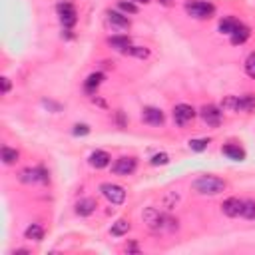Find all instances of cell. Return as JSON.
<instances>
[{
	"instance_id": "cell-1",
	"label": "cell",
	"mask_w": 255,
	"mask_h": 255,
	"mask_svg": "<svg viewBox=\"0 0 255 255\" xmlns=\"http://www.w3.org/2000/svg\"><path fill=\"white\" fill-rule=\"evenodd\" d=\"M191 187L201 196H218L225 189V182L221 178H216V176H200L194 183H191Z\"/></svg>"
},
{
	"instance_id": "cell-2",
	"label": "cell",
	"mask_w": 255,
	"mask_h": 255,
	"mask_svg": "<svg viewBox=\"0 0 255 255\" xmlns=\"http://www.w3.org/2000/svg\"><path fill=\"white\" fill-rule=\"evenodd\" d=\"M221 108L229 112H253L255 110V96L245 94V96H227L221 102Z\"/></svg>"
},
{
	"instance_id": "cell-3",
	"label": "cell",
	"mask_w": 255,
	"mask_h": 255,
	"mask_svg": "<svg viewBox=\"0 0 255 255\" xmlns=\"http://www.w3.org/2000/svg\"><path fill=\"white\" fill-rule=\"evenodd\" d=\"M185 12L189 16H194V18L205 20L209 16H214L216 6L211 2H205V0H187V2H185Z\"/></svg>"
},
{
	"instance_id": "cell-4",
	"label": "cell",
	"mask_w": 255,
	"mask_h": 255,
	"mask_svg": "<svg viewBox=\"0 0 255 255\" xmlns=\"http://www.w3.org/2000/svg\"><path fill=\"white\" fill-rule=\"evenodd\" d=\"M100 191H102V196L114 205H122L126 201V189L118 183H102Z\"/></svg>"
},
{
	"instance_id": "cell-5",
	"label": "cell",
	"mask_w": 255,
	"mask_h": 255,
	"mask_svg": "<svg viewBox=\"0 0 255 255\" xmlns=\"http://www.w3.org/2000/svg\"><path fill=\"white\" fill-rule=\"evenodd\" d=\"M56 10H58L60 22H62V26H64V28H72V26L76 24V20H78V12H76L74 4H70V2H60V4L56 6Z\"/></svg>"
},
{
	"instance_id": "cell-6",
	"label": "cell",
	"mask_w": 255,
	"mask_h": 255,
	"mask_svg": "<svg viewBox=\"0 0 255 255\" xmlns=\"http://www.w3.org/2000/svg\"><path fill=\"white\" fill-rule=\"evenodd\" d=\"M136 167H138V162L136 158L132 156H122L116 160V164L112 165V172L116 176H132L136 172Z\"/></svg>"
},
{
	"instance_id": "cell-7",
	"label": "cell",
	"mask_w": 255,
	"mask_h": 255,
	"mask_svg": "<svg viewBox=\"0 0 255 255\" xmlns=\"http://www.w3.org/2000/svg\"><path fill=\"white\" fill-rule=\"evenodd\" d=\"M194 118H196V110L191 108L189 104H178L176 108H174V122L180 128H183L185 124H189Z\"/></svg>"
},
{
	"instance_id": "cell-8",
	"label": "cell",
	"mask_w": 255,
	"mask_h": 255,
	"mask_svg": "<svg viewBox=\"0 0 255 255\" xmlns=\"http://www.w3.org/2000/svg\"><path fill=\"white\" fill-rule=\"evenodd\" d=\"M200 114H201V120L207 126H211V128H218L221 124V110L218 108V106H214V104L203 106V108L200 110Z\"/></svg>"
},
{
	"instance_id": "cell-9",
	"label": "cell",
	"mask_w": 255,
	"mask_h": 255,
	"mask_svg": "<svg viewBox=\"0 0 255 255\" xmlns=\"http://www.w3.org/2000/svg\"><path fill=\"white\" fill-rule=\"evenodd\" d=\"M20 180L26 182V183H32V182L46 183L50 180V176H48V172L44 167H28V169H24V172L20 174Z\"/></svg>"
},
{
	"instance_id": "cell-10",
	"label": "cell",
	"mask_w": 255,
	"mask_h": 255,
	"mask_svg": "<svg viewBox=\"0 0 255 255\" xmlns=\"http://www.w3.org/2000/svg\"><path fill=\"white\" fill-rule=\"evenodd\" d=\"M142 120L147 124V126H162L165 122V116L160 108H154V106H146L142 110Z\"/></svg>"
},
{
	"instance_id": "cell-11",
	"label": "cell",
	"mask_w": 255,
	"mask_h": 255,
	"mask_svg": "<svg viewBox=\"0 0 255 255\" xmlns=\"http://www.w3.org/2000/svg\"><path fill=\"white\" fill-rule=\"evenodd\" d=\"M241 207H243V201L239 198H227L223 203H221V211L227 216V218H237L241 216Z\"/></svg>"
},
{
	"instance_id": "cell-12",
	"label": "cell",
	"mask_w": 255,
	"mask_h": 255,
	"mask_svg": "<svg viewBox=\"0 0 255 255\" xmlns=\"http://www.w3.org/2000/svg\"><path fill=\"white\" fill-rule=\"evenodd\" d=\"M106 18H108V24L116 30H128L130 28V20H128V16L116 12V10H108L106 12Z\"/></svg>"
},
{
	"instance_id": "cell-13",
	"label": "cell",
	"mask_w": 255,
	"mask_h": 255,
	"mask_svg": "<svg viewBox=\"0 0 255 255\" xmlns=\"http://www.w3.org/2000/svg\"><path fill=\"white\" fill-rule=\"evenodd\" d=\"M96 201L92 200V198H84V200H80L78 203H76V214L80 216V218H88V216H92L94 211H96Z\"/></svg>"
},
{
	"instance_id": "cell-14",
	"label": "cell",
	"mask_w": 255,
	"mask_h": 255,
	"mask_svg": "<svg viewBox=\"0 0 255 255\" xmlns=\"http://www.w3.org/2000/svg\"><path fill=\"white\" fill-rule=\"evenodd\" d=\"M110 154L108 152H104V150H96V152H92L90 154V165L92 167H96V169H102V167H106V165H110Z\"/></svg>"
},
{
	"instance_id": "cell-15",
	"label": "cell",
	"mask_w": 255,
	"mask_h": 255,
	"mask_svg": "<svg viewBox=\"0 0 255 255\" xmlns=\"http://www.w3.org/2000/svg\"><path fill=\"white\" fill-rule=\"evenodd\" d=\"M221 154L227 156V158L233 160V162H243V160H245V150H243V147H239V146H236V144L223 146V147H221Z\"/></svg>"
},
{
	"instance_id": "cell-16",
	"label": "cell",
	"mask_w": 255,
	"mask_h": 255,
	"mask_svg": "<svg viewBox=\"0 0 255 255\" xmlns=\"http://www.w3.org/2000/svg\"><path fill=\"white\" fill-rule=\"evenodd\" d=\"M104 82V74L102 72H94V74H90L88 76V80L84 82V88H86V92L88 94H94L96 92V88L100 86V84Z\"/></svg>"
},
{
	"instance_id": "cell-17",
	"label": "cell",
	"mask_w": 255,
	"mask_h": 255,
	"mask_svg": "<svg viewBox=\"0 0 255 255\" xmlns=\"http://www.w3.org/2000/svg\"><path fill=\"white\" fill-rule=\"evenodd\" d=\"M239 20H236V18H223L221 20V22H219V32L221 34H233V32H236L237 28H239Z\"/></svg>"
},
{
	"instance_id": "cell-18",
	"label": "cell",
	"mask_w": 255,
	"mask_h": 255,
	"mask_svg": "<svg viewBox=\"0 0 255 255\" xmlns=\"http://www.w3.org/2000/svg\"><path fill=\"white\" fill-rule=\"evenodd\" d=\"M130 221L128 219H118L116 223H112V227H110V233L114 237H122V236H126L128 231H130Z\"/></svg>"
},
{
	"instance_id": "cell-19",
	"label": "cell",
	"mask_w": 255,
	"mask_h": 255,
	"mask_svg": "<svg viewBox=\"0 0 255 255\" xmlns=\"http://www.w3.org/2000/svg\"><path fill=\"white\" fill-rule=\"evenodd\" d=\"M108 44H110L114 50L124 52L128 46H130V38H128V36H122V34H118V36H110V38H108Z\"/></svg>"
},
{
	"instance_id": "cell-20",
	"label": "cell",
	"mask_w": 255,
	"mask_h": 255,
	"mask_svg": "<svg viewBox=\"0 0 255 255\" xmlns=\"http://www.w3.org/2000/svg\"><path fill=\"white\" fill-rule=\"evenodd\" d=\"M24 236H26V239H32V241H42V239H44V229H42L38 223H32V225H28V227H26Z\"/></svg>"
},
{
	"instance_id": "cell-21",
	"label": "cell",
	"mask_w": 255,
	"mask_h": 255,
	"mask_svg": "<svg viewBox=\"0 0 255 255\" xmlns=\"http://www.w3.org/2000/svg\"><path fill=\"white\" fill-rule=\"evenodd\" d=\"M122 54H126V56H134V58H147V56H150V48H144V46H128Z\"/></svg>"
},
{
	"instance_id": "cell-22",
	"label": "cell",
	"mask_w": 255,
	"mask_h": 255,
	"mask_svg": "<svg viewBox=\"0 0 255 255\" xmlns=\"http://www.w3.org/2000/svg\"><path fill=\"white\" fill-rule=\"evenodd\" d=\"M249 34H251L249 28L243 26V24H239V28L231 34V44H243V42L249 38Z\"/></svg>"
},
{
	"instance_id": "cell-23",
	"label": "cell",
	"mask_w": 255,
	"mask_h": 255,
	"mask_svg": "<svg viewBox=\"0 0 255 255\" xmlns=\"http://www.w3.org/2000/svg\"><path fill=\"white\" fill-rule=\"evenodd\" d=\"M0 156H2V162L6 164V165H12V164H16L18 162V152L16 150H12V147H2L0 150Z\"/></svg>"
},
{
	"instance_id": "cell-24",
	"label": "cell",
	"mask_w": 255,
	"mask_h": 255,
	"mask_svg": "<svg viewBox=\"0 0 255 255\" xmlns=\"http://www.w3.org/2000/svg\"><path fill=\"white\" fill-rule=\"evenodd\" d=\"M241 216L245 219H255V200H245L241 207Z\"/></svg>"
},
{
	"instance_id": "cell-25",
	"label": "cell",
	"mask_w": 255,
	"mask_h": 255,
	"mask_svg": "<svg viewBox=\"0 0 255 255\" xmlns=\"http://www.w3.org/2000/svg\"><path fill=\"white\" fill-rule=\"evenodd\" d=\"M118 8L122 12H126V14H138V4L134 2V0H120Z\"/></svg>"
},
{
	"instance_id": "cell-26",
	"label": "cell",
	"mask_w": 255,
	"mask_h": 255,
	"mask_svg": "<svg viewBox=\"0 0 255 255\" xmlns=\"http://www.w3.org/2000/svg\"><path fill=\"white\" fill-rule=\"evenodd\" d=\"M209 146V138H198V140H189V150L194 152H203Z\"/></svg>"
},
{
	"instance_id": "cell-27",
	"label": "cell",
	"mask_w": 255,
	"mask_h": 255,
	"mask_svg": "<svg viewBox=\"0 0 255 255\" xmlns=\"http://www.w3.org/2000/svg\"><path fill=\"white\" fill-rule=\"evenodd\" d=\"M245 72H247L249 78L255 80V52H251L247 56V60H245Z\"/></svg>"
},
{
	"instance_id": "cell-28",
	"label": "cell",
	"mask_w": 255,
	"mask_h": 255,
	"mask_svg": "<svg viewBox=\"0 0 255 255\" xmlns=\"http://www.w3.org/2000/svg\"><path fill=\"white\" fill-rule=\"evenodd\" d=\"M150 164H152V165H165V164H169V156H167V154H164V152H160V154L152 156Z\"/></svg>"
},
{
	"instance_id": "cell-29",
	"label": "cell",
	"mask_w": 255,
	"mask_h": 255,
	"mask_svg": "<svg viewBox=\"0 0 255 255\" xmlns=\"http://www.w3.org/2000/svg\"><path fill=\"white\" fill-rule=\"evenodd\" d=\"M72 132H74V136H88L90 134V128L86 124H76Z\"/></svg>"
},
{
	"instance_id": "cell-30",
	"label": "cell",
	"mask_w": 255,
	"mask_h": 255,
	"mask_svg": "<svg viewBox=\"0 0 255 255\" xmlns=\"http://www.w3.org/2000/svg\"><path fill=\"white\" fill-rule=\"evenodd\" d=\"M0 82H2V94H8V92H10V80H8V78H2Z\"/></svg>"
},
{
	"instance_id": "cell-31",
	"label": "cell",
	"mask_w": 255,
	"mask_h": 255,
	"mask_svg": "<svg viewBox=\"0 0 255 255\" xmlns=\"http://www.w3.org/2000/svg\"><path fill=\"white\" fill-rule=\"evenodd\" d=\"M126 251H136V253H138L140 249H138V245H136V243H130V245H126Z\"/></svg>"
},
{
	"instance_id": "cell-32",
	"label": "cell",
	"mask_w": 255,
	"mask_h": 255,
	"mask_svg": "<svg viewBox=\"0 0 255 255\" xmlns=\"http://www.w3.org/2000/svg\"><path fill=\"white\" fill-rule=\"evenodd\" d=\"M160 4H164V6H172L174 4V0H158Z\"/></svg>"
},
{
	"instance_id": "cell-33",
	"label": "cell",
	"mask_w": 255,
	"mask_h": 255,
	"mask_svg": "<svg viewBox=\"0 0 255 255\" xmlns=\"http://www.w3.org/2000/svg\"><path fill=\"white\" fill-rule=\"evenodd\" d=\"M118 120H120V126H124V118H122V112H118Z\"/></svg>"
},
{
	"instance_id": "cell-34",
	"label": "cell",
	"mask_w": 255,
	"mask_h": 255,
	"mask_svg": "<svg viewBox=\"0 0 255 255\" xmlns=\"http://www.w3.org/2000/svg\"><path fill=\"white\" fill-rule=\"evenodd\" d=\"M134 2H140V4H147L150 0H134Z\"/></svg>"
}]
</instances>
